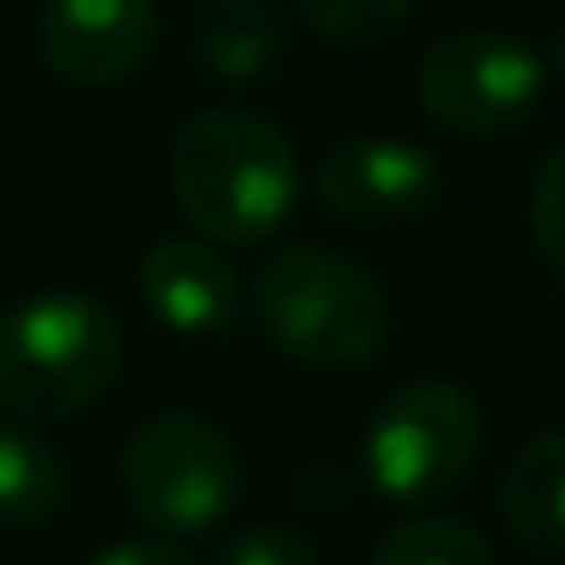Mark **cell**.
<instances>
[{"label": "cell", "instance_id": "obj_17", "mask_svg": "<svg viewBox=\"0 0 565 565\" xmlns=\"http://www.w3.org/2000/svg\"><path fill=\"white\" fill-rule=\"evenodd\" d=\"M83 565H198V561L182 555L177 544H166V539H121V544H105L99 555H88Z\"/></svg>", "mask_w": 565, "mask_h": 565}, {"label": "cell", "instance_id": "obj_18", "mask_svg": "<svg viewBox=\"0 0 565 565\" xmlns=\"http://www.w3.org/2000/svg\"><path fill=\"white\" fill-rule=\"evenodd\" d=\"M550 50H555V66H561V72H565V17H561V22H555V44H550Z\"/></svg>", "mask_w": 565, "mask_h": 565}, {"label": "cell", "instance_id": "obj_5", "mask_svg": "<svg viewBox=\"0 0 565 565\" xmlns=\"http://www.w3.org/2000/svg\"><path fill=\"white\" fill-rule=\"evenodd\" d=\"M121 489L132 511L166 533L198 539L236 511L242 461L231 439L198 412H160L149 417L121 450Z\"/></svg>", "mask_w": 565, "mask_h": 565}, {"label": "cell", "instance_id": "obj_7", "mask_svg": "<svg viewBox=\"0 0 565 565\" xmlns=\"http://www.w3.org/2000/svg\"><path fill=\"white\" fill-rule=\"evenodd\" d=\"M319 198L352 231L412 225L439 198V160L395 132H358L324 154Z\"/></svg>", "mask_w": 565, "mask_h": 565}, {"label": "cell", "instance_id": "obj_16", "mask_svg": "<svg viewBox=\"0 0 565 565\" xmlns=\"http://www.w3.org/2000/svg\"><path fill=\"white\" fill-rule=\"evenodd\" d=\"M214 565H319V550L297 533V527H280V522H258L236 539L220 544Z\"/></svg>", "mask_w": 565, "mask_h": 565}, {"label": "cell", "instance_id": "obj_6", "mask_svg": "<svg viewBox=\"0 0 565 565\" xmlns=\"http://www.w3.org/2000/svg\"><path fill=\"white\" fill-rule=\"evenodd\" d=\"M544 77L550 66L527 39H511L494 28H461V33H445L417 61V105L445 132L500 138L539 110Z\"/></svg>", "mask_w": 565, "mask_h": 565}, {"label": "cell", "instance_id": "obj_4", "mask_svg": "<svg viewBox=\"0 0 565 565\" xmlns=\"http://www.w3.org/2000/svg\"><path fill=\"white\" fill-rule=\"evenodd\" d=\"M483 445L478 401L450 379H412L374 412L363 472L390 505H428L461 489Z\"/></svg>", "mask_w": 565, "mask_h": 565}, {"label": "cell", "instance_id": "obj_19", "mask_svg": "<svg viewBox=\"0 0 565 565\" xmlns=\"http://www.w3.org/2000/svg\"><path fill=\"white\" fill-rule=\"evenodd\" d=\"M198 6H209V11H225V6H253V0H198Z\"/></svg>", "mask_w": 565, "mask_h": 565}, {"label": "cell", "instance_id": "obj_10", "mask_svg": "<svg viewBox=\"0 0 565 565\" xmlns=\"http://www.w3.org/2000/svg\"><path fill=\"white\" fill-rule=\"evenodd\" d=\"M500 516L522 550L565 561V428H544L516 450L500 489Z\"/></svg>", "mask_w": 565, "mask_h": 565}, {"label": "cell", "instance_id": "obj_14", "mask_svg": "<svg viewBox=\"0 0 565 565\" xmlns=\"http://www.w3.org/2000/svg\"><path fill=\"white\" fill-rule=\"evenodd\" d=\"M291 6L330 44H379L406 28L417 0H291Z\"/></svg>", "mask_w": 565, "mask_h": 565}, {"label": "cell", "instance_id": "obj_2", "mask_svg": "<svg viewBox=\"0 0 565 565\" xmlns=\"http://www.w3.org/2000/svg\"><path fill=\"white\" fill-rule=\"evenodd\" d=\"M121 374V324L99 297L39 291L0 313V412L61 423L88 412Z\"/></svg>", "mask_w": 565, "mask_h": 565}, {"label": "cell", "instance_id": "obj_13", "mask_svg": "<svg viewBox=\"0 0 565 565\" xmlns=\"http://www.w3.org/2000/svg\"><path fill=\"white\" fill-rule=\"evenodd\" d=\"M374 565H494V550L456 516H412L379 539Z\"/></svg>", "mask_w": 565, "mask_h": 565}, {"label": "cell", "instance_id": "obj_9", "mask_svg": "<svg viewBox=\"0 0 565 565\" xmlns=\"http://www.w3.org/2000/svg\"><path fill=\"white\" fill-rule=\"evenodd\" d=\"M138 291L177 335H225L242 324V280L203 236H160L143 253Z\"/></svg>", "mask_w": 565, "mask_h": 565}, {"label": "cell", "instance_id": "obj_12", "mask_svg": "<svg viewBox=\"0 0 565 565\" xmlns=\"http://www.w3.org/2000/svg\"><path fill=\"white\" fill-rule=\"evenodd\" d=\"M280 50V22L264 11V0L253 6H225V11H209L198 22V61L214 72V77H253L275 61Z\"/></svg>", "mask_w": 565, "mask_h": 565}, {"label": "cell", "instance_id": "obj_8", "mask_svg": "<svg viewBox=\"0 0 565 565\" xmlns=\"http://www.w3.org/2000/svg\"><path fill=\"white\" fill-rule=\"evenodd\" d=\"M39 61L83 88H110L149 66L160 44L154 0H44L39 11Z\"/></svg>", "mask_w": 565, "mask_h": 565}, {"label": "cell", "instance_id": "obj_3", "mask_svg": "<svg viewBox=\"0 0 565 565\" xmlns=\"http://www.w3.org/2000/svg\"><path fill=\"white\" fill-rule=\"evenodd\" d=\"M253 324L302 369H363L390 335V297L330 247H280L253 275Z\"/></svg>", "mask_w": 565, "mask_h": 565}, {"label": "cell", "instance_id": "obj_11", "mask_svg": "<svg viewBox=\"0 0 565 565\" xmlns=\"http://www.w3.org/2000/svg\"><path fill=\"white\" fill-rule=\"evenodd\" d=\"M66 472L44 439H33L22 423H0V522L39 527L61 511Z\"/></svg>", "mask_w": 565, "mask_h": 565}, {"label": "cell", "instance_id": "obj_15", "mask_svg": "<svg viewBox=\"0 0 565 565\" xmlns=\"http://www.w3.org/2000/svg\"><path fill=\"white\" fill-rule=\"evenodd\" d=\"M533 242L550 275L565 280V143H555L533 177Z\"/></svg>", "mask_w": 565, "mask_h": 565}, {"label": "cell", "instance_id": "obj_1", "mask_svg": "<svg viewBox=\"0 0 565 565\" xmlns=\"http://www.w3.org/2000/svg\"><path fill=\"white\" fill-rule=\"evenodd\" d=\"M166 182L203 242L258 247L286 231L302 203V166L291 143L242 105L192 110L171 132Z\"/></svg>", "mask_w": 565, "mask_h": 565}]
</instances>
